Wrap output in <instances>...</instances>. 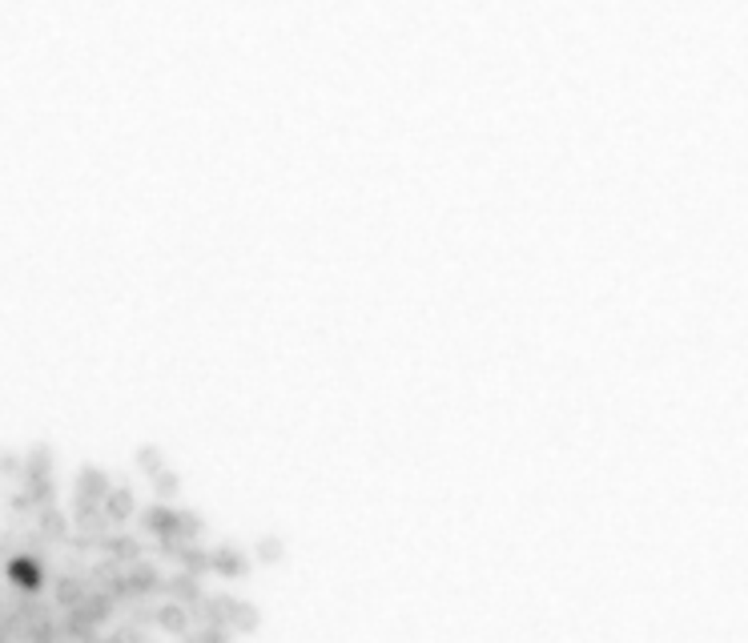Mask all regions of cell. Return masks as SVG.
I'll list each match as a JSON object with an SVG mask.
<instances>
[{"label": "cell", "mask_w": 748, "mask_h": 643, "mask_svg": "<svg viewBox=\"0 0 748 643\" xmlns=\"http://www.w3.org/2000/svg\"><path fill=\"white\" fill-rule=\"evenodd\" d=\"M153 486H157V495H165V498H170V495H177V474H173L170 466H165V471H157V474H153Z\"/></svg>", "instance_id": "cell-4"}, {"label": "cell", "mask_w": 748, "mask_h": 643, "mask_svg": "<svg viewBox=\"0 0 748 643\" xmlns=\"http://www.w3.org/2000/svg\"><path fill=\"white\" fill-rule=\"evenodd\" d=\"M209 571H217V575H226V579H238L249 571V559L238 547H217V551H209Z\"/></svg>", "instance_id": "cell-1"}, {"label": "cell", "mask_w": 748, "mask_h": 643, "mask_svg": "<svg viewBox=\"0 0 748 643\" xmlns=\"http://www.w3.org/2000/svg\"><path fill=\"white\" fill-rule=\"evenodd\" d=\"M258 559L261 563H278V559H282V539H274V535L270 539H261L258 543Z\"/></svg>", "instance_id": "cell-3"}, {"label": "cell", "mask_w": 748, "mask_h": 643, "mask_svg": "<svg viewBox=\"0 0 748 643\" xmlns=\"http://www.w3.org/2000/svg\"><path fill=\"white\" fill-rule=\"evenodd\" d=\"M137 463H141V471H145L149 479H153L157 471H165V459H161V451H157V446H145V451L137 454Z\"/></svg>", "instance_id": "cell-2"}]
</instances>
